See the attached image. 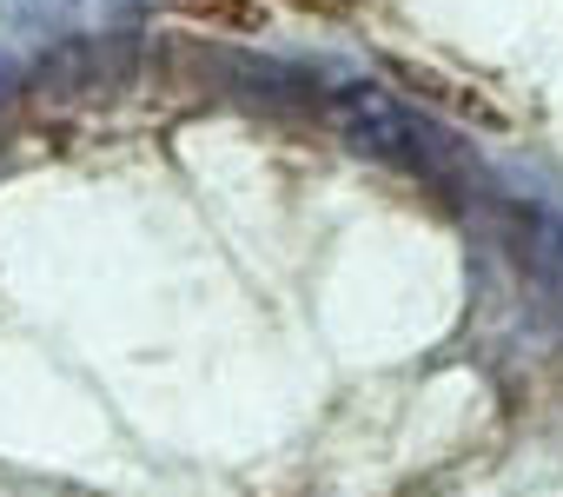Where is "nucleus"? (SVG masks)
Returning <instances> with one entry per match:
<instances>
[{"label":"nucleus","instance_id":"f257e3e1","mask_svg":"<svg viewBox=\"0 0 563 497\" xmlns=\"http://www.w3.org/2000/svg\"><path fill=\"white\" fill-rule=\"evenodd\" d=\"M325 113H332V126H345L352 146H365V153L385 159V166L438 173V159H444L438 133H431L405 100H391V93L372 87V80H332V87H325Z\"/></svg>","mask_w":563,"mask_h":497},{"label":"nucleus","instance_id":"f03ea898","mask_svg":"<svg viewBox=\"0 0 563 497\" xmlns=\"http://www.w3.org/2000/svg\"><path fill=\"white\" fill-rule=\"evenodd\" d=\"M510 239H517V259L530 266V279L563 306V219L543 206H517L510 212Z\"/></svg>","mask_w":563,"mask_h":497}]
</instances>
